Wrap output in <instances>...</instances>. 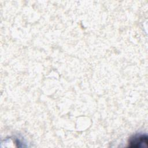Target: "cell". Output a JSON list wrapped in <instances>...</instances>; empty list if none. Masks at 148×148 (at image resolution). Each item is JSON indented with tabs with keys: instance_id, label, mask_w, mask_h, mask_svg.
Returning a JSON list of instances; mask_svg holds the SVG:
<instances>
[{
	"instance_id": "obj_1",
	"label": "cell",
	"mask_w": 148,
	"mask_h": 148,
	"mask_svg": "<svg viewBox=\"0 0 148 148\" xmlns=\"http://www.w3.org/2000/svg\"><path fill=\"white\" fill-rule=\"evenodd\" d=\"M148 138L146 134H138L130 138L128 142V147L143 148L147 146Z\"/></svg>"
}]
</instances>
